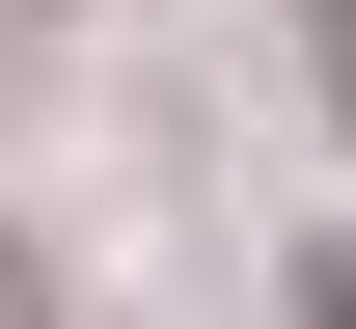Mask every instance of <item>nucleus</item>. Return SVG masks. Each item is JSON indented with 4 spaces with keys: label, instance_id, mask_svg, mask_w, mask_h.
<instances>
[{
    "label": "nucleus",
    "instance_id": "f257e3e1",
    "mask_svg": "<svg viewBox=\"0 0 356 329\" xmlns=\"http://www.w3.org/2000/svg\"><path fill=\"white\" fill-rule=\"evenodd\" d=\"M0 329H55V302H28V247H0Z\"/></svg>",
    "mask_w": 356,
    "mask_h": 329
},
{
    "label": "nucleus",
    "instance_id": "f03ea898",
    "mask_svg": "<svg viewBox=\"0 0 356 329\" xmlns=\"http://www.w3.org/2000/svg\"><path fill=\"white\" fill-rule=\"evenodd\" d=\"M302 302H329V329H356V247H329V275H302Z\"/></svg>",
    "mask_w": 356,
    "mask_h": 329
}]
</instances>
